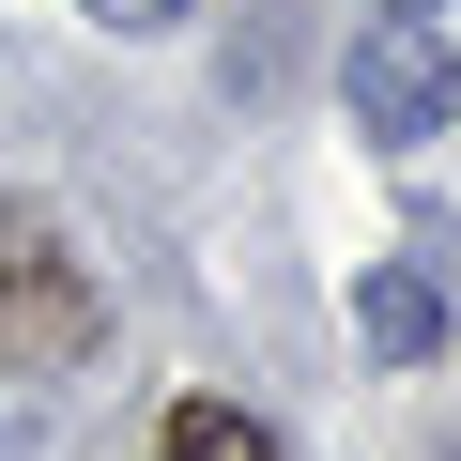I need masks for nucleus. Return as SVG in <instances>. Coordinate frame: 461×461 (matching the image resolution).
I'll return each instance as SVG.
<instances>
[{
	"label": "nucleus",
	"mask_w": 461,
	"mask_h": 461,
	"mask_svg": "<svg viewBox=\"0 0 461 461\" xmlns=\"http://www.w3.org/2000/svg\"><path fill=\"white\" fill-rule=\"evenodd\" d=\"M93 277H77V247H62V215H32V200H0V354L16 369H77L93 354Z\"/></svg>",
	"instance_id": "nucleus-1"
},
{
	"label": "nucleus",
	"mask_w": 461,
	"mask_h": 461,
	"mask_svg": "<svg viewBox=\"0 0 461 461\" xmlns=\"http://www.w3.org/2000/svg\"><path fill=\"white\" fill-rule=\"evenodd\" d=\"M339 93H354V123H369V139H430L461 77H446V47H430L415 16H369V32H354V62H339Z\"/></svg>",
	"instance_id": "nucleus-2"
},
{
	"label": "nucleus",
	"mask_w": 461,
	"mask_h": 461,
	"mask_svg": "<svg viewBox=\"0 0 461 461\" xmlns=\"http://www.w3.org/2000/svg\"><path fill=\"white\" fill-rule=\"evenodd\" d=\"M354 323H369V354H446V293L415 277V262H369V293H354Z\"/></svg>",
	"instance_id": "nucleus-3"
},
{
	"label": "nucleus",
	"mask_w": 461,
	"mask_h": 461,
	"mask_svg": "<svg viewBox=\"0 0 461 461\" xmlns=\"http://www.w3.org/2000/svg\"><path fill=\"white\" fill-rule=\"evenodd\" d=\"M154 461H277V446H262V415H230V400H185V415L154 430Z\"/></svg>",
	"instance_id": "nucleus-4"
},
{
	"label": "nucleus",
	"mask_w": 461,
	"mask_h": 461,
	"mask_svg": "<svg viewBox=\"0 0 461 461\" xmlns=\"http://www.w3.org/2000/svg\"><path fill=\"white\" fill-rule=\"evenodd\" d=\"M77 16H108V32H154V16H185V0H77Z\"/></svg>",
	"instance_id": "nucleus-5"
},
{
	"label": "nucleus",
	"mask_w": 461,
	"mask_h": 461,
	"mask_svg": "<svg viewBox=\"0 0 461 461\" xmlns=\"http://www.w3.org/2000/svg\"><path fill=\"white\" fill-rule=\"evenodd\" d=\"M369 16H430V0H369Z\"/></svg>",
	"instance_id": "nucleus-6"
}]
</instances>
